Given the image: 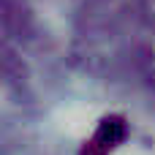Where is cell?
Returning <instances> with one entry per match:
<instances>
[{
  "instance_id": "obj_1",
  "label": "cell",
  "mask_w": 155,
  "mask_h": 155,
  "mask_svg": "<svg viewBox=\"0 0 155 155\" xmlns=\"http://www.w3.org/2000/svg\"><path fill=\"white\" fill-rule=\"evenodd\" d=\"M125 136H128V123H125V117L109 114V117H104V120L98 123L95 134L84 142V147H82L79 155H109L117 144H123Z\"/></svg>"
}]
</instances>
